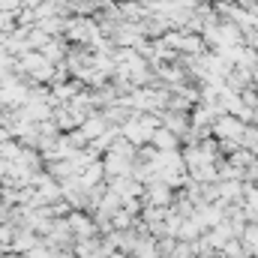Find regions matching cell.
Listing matches in <instances>:
<instances>
[{"label":"cell","instance_id":"cell-1","mask_svg":"<svg viewBox=\"0 0 258 258\" xmlns=\"http://www.w3.org/2000/svg\"><path fill=\"white\" fill-rule=\"evenodd\" d=\"M48 42H51V39H48L45 30H39V27H36V30H33V27L27 30V48H39V51H42Z\"/></svg>","mask_w":258,"mask_h":258},{"label":"cell","instance_id":"cell-2","mask_svg":"<svg viewBox=\"0 0 258 258\" xmlns=\"http://www.w3.org/2000/svg\"><path fill=\"white\" fill-rule=\"evenodd\" d=\"M102 129H105V117H87V120L81 123V132H84V138H96Z\"/></svg>","mask_w":258,"mask_h":258},{"label":"cell","instance_id":"cell-3","mask_svg":"<svg viewBox=\"0 0 258 258\" xmlns=\"http://www.w3.org/2000/svg\"><path fill=\"white\" fill-rule=\"evenodd\" d=\"M42 57H45L48 63H54V60H63L66 51H63V45H60V42H48V45L42 48Z\"/></svg>","mask_w":258,"mask_h":258},{"label":"cell","instance_id":"cell-4","mask_svg":"<svg viewBox=\"0 0 258 258\" xmlns=\"http://www.w3.org/2000/svg\"><path fill=\"white\" fill-rule=\"evenodd\" d=\"M153 144H159V147H171L174 144V138H171V129H156L153 132Z\"/></svg>","mask_w":258,"mask_h":258},{"label":"cell","instance_id":"cell-5","mask_svg":"<svg viewBox=\"0 0 258 258\" xmlns=\"http://www.w3.org/2000/svg\"><path fill=\"white\" fill-rule=\"evenodd\" d=\"M21 9H24L21 0H0V12H3V15H12V18H15Z\"/></svg>","mask_w":258,"mask_h":258}]
</instances>
